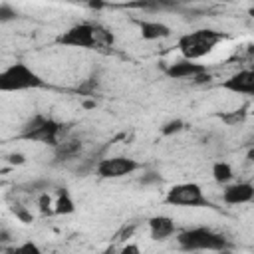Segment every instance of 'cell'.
Listing matches in <instances>:
<instances>
[{
  "instance_id": "cell-1",
  "label": "cell",
  "mask_w": 254,
  "mask_h": 254,
  "mask_svg": "<svg viewBox=\"0 0 254 254\" xmlns=\"http://www.w3.org/2000/svg\"><path fill=\"white\" fill-rule=\"evenodd\" d=\"M177 242L183 250L187 252H196V250H226L228 242L222 234L206 228V226H194L181 230L177 234Z\"/></svg>"
},
{
  "instance_id": "cell-2",
  "label": "cell",
  "mask_w": 254,
  "mask_h": 254,
  "mask_svg": "<svg viewBox=\"0 0 254 254\" xmlns=\"http://www.w3.org/2000/svg\"><path fill=\"white\" fill-rule=\"evenodd\" d=\"M222 40V34L210 28H202V30H194L190 34H185L179 38V50L183 54V58L187 60H200L206 54H210L214 50V46Z\"/></svg>"
},
{
  "instance_id": "cell-3",
  "label": "cell",
  "mask_w": 254,
  "mask_h": 254,
  "mask_svg": "<svg viewBox=\"0 0 254 254\" xmlns=\"http://www.w3.org/2000/svg\"><path fill=\"white\" fill-rule=\"evenodd\" d=\"M44 85L46 81L24 62H16L0 71V91H26Z\"/></svg>"
},
{
  "instance_id": "cell-4",
  "label": "cell",
  "mask_w": 254,
  "mask_h": 254,
  "mask_svg": "<svg viewBox=\"0 0 254 254\" xmlns=\"http://www.w3.org/2000/svg\"><path fill=\"white\" fill-rule=\"evenodd\" d=\"M64 127L46 117V115H34L32 119L26 121V125L22 127V133L20 137L22 139H28V141H36V143H46V145H52L56 147L60 143V135H62Z\"/></svg>"
},
{
  "instance_id": "cell-5",
  "label": "cell",
  "mask_w": 254,
  "mask_h": 254,
  "mask_svg": "<svg viewBox=\"0 0 254 254\" xmlns=\"http://www.w3.org/2000/svg\"><path fill=\"white\" fill-rule=\"evenodd\" d=\"M56 42L60 46H69V48H83V50H91L95 46H99L97 42V26L89 24V22H79L73 24L71 28H67L65 32H62Z\"/></svg>"
},
{
  "instance_id": "cell-6",
  "label": "cell",
  "mask_w": 254,
  "mask_h": 254,
  "mask_svg": "<svg viewBox=\"0 0 254 254\" xmlns=\"http://www.w3.org/2000/svg\"><path fill=\"white\" fill-rule=\"evenodd\" d=\"M165 202L167 204H173V206H210L200 185L196 183H179V185H173L169 190H167V196H165Z\"/></svg>"
},
{
  "instance_id": "cell-7",
  "label": "cell",
  "mask_w": 254,
  "mask_h": 254,
  "mask_svg": "<svg viewBox=\"0 0 254 254\" xmlns=\"http://www.w3.org/2000/svg\"><path fill=\"white\" fill-rule=\"evenodd\" d=\"M141 165L131 159V157H123V155H117V157H107V159H101L95 167L97 175L101 179H121V177H127L131 173H135Z\"/></svg>"
},
{
  "instance_id": "cell-8",
  "label": "cell",
  "mask_w": 254,
  "mask_h": 254,
  "mask_svg": "<svg viewBox=\"0 0 254 254\" xmlns=\"http://www.w3.org/2000/svg\"><path fill=\"white\" fill-rule=\"evenodd\" d=\"M222 89L238 95H254V65L226 77L222 81Z\"/></svg>"
},
{
  "instance_id": "cell-9",
  "label": "cell",
  "mask_w": 254,
  "mask_h": 254,
  "mask_svg": "<svg viewBox=\"0 0 254 254\" xmlns=\"http://www.w3.org/2000/svg\"><path fill=\"white\" fill-rule=\"evenodd\" d=\"M204 71H206L204 64H196V60H187V58H183L179 62H173L165 67V73L171 79H187V77L194 79Z\"/></svg>"
},
{
  "instance_id": "cell-10",
  "label": "cell",
  "mask_w": 254,
  "mask_h": 254,
  "mask_svg": "<svg viewBox=\"0 0 254 254\" xmlns=\"http://www.w3.org/2000/svg\"><path fill=\"white\" fill-rule=\"evenodd\" d=\"M222 200L226 204H248V202H254V185L252 183L226 185L224 190H222Z\"/></svg>"
},
{
  "instance_id": "cell-11",
  "label": "cell",
  "mask_w": 254,
  "mask_h": 254,
  "mask_svg": "<svg viewBox=\"0 0 254 254\" xmlns=\"http://www.w3.org/2000/svg\"><path fill=\"white\" fill-rule=\"evenodd\" d=\"M175 232H177V226L171 216L159 214L149 220V234L153 240H167V238L175 236Z\"/></svg>"
},
{
  "instance_id": "cell-12",
  "label": "cell",
  "mask_w": 254,
  "mask_h": 254,
  "mask_svg": "<svg viewBox=\"0 0 254 254\" xmlns=\"http://www.w3.org/2000/svg\"><path fill=\"white\" fill-rule=\"evenodd\" d=\"M139 30H141V38L143 40H163V38H169L171 36V28L163 22H157V20H143L139 22Z\"/></svg>"
},
{
  "instance_id": "cell-13",
  "label": "cell",
  "mask_w": 254,
  "mask_h": 254,
  "mask_svg": "<svg viewBox=\"0 0 254 254\" xmlns=\"http://www.w3.org/2000/svg\"><path fill=\"white\" fill-rule=\"evenodd\" d=\"M232 177H234L232 167H230L226 161H216V163L212 165V179H214V183H218V185H228V183L232 181Z\"/></svg>"
},
{
  "instance_id": "cell-14",
  "label": "cell",
  "mask_w": 254,
  "mask_h": 254,
  "mask_svg": "<svg viewBox=\"0 0 254 254\" xmlns=\"http://www.w3.org/2000/svg\"><path fill=\"white\" fill-rule=\"evenodd\" d=\"M73 210H75V202H73L71 194L65 189H62L58 192V198H56V204H54V212L56 214H71Z\"/></svg>"
},
{
  "instance_id": "cell-15",
  "label": "cell",
  "mask_w": 254,
  "mask_h": 254,
  "mask_svg": "<svg viewBox=\"0 0 254 254\" xmlns=\"http://www.w3.org/2000/svg\"><path fill=\"white\" fill-rule=\"evenodd\" d=\"M79 151H81V145L77 141H60L56 145L58 159H71V157L79 155Z\"/></svg>"
},
{
  "instance_id": "cell-16",
  "label": "cell",
  "mask_w": 254,
  "mask_h": 254,
  "mask_svg": "<svg viewBox=\"0 0 254 254\" xmlns=\"http://www.w3.org/2000/svg\"><path fill=\"white\" fill-rule=\"evenodd\" d=\"M16 18H18L16 8H12L8 2H2V4H0V22H2V24H8V22H12V20H16Z\"/></svg>"
},
{
  "instance_id": "cell-17",
  "label": "cell",
  "mask_w": 254,
  "mask_h": 254,
  "mask_svg": "<svg viewBox=\"0 0 254 254\" xmlns=\"http://www.w3.org/2000/svg\"><path fill=\"white\" fill-rule=\"evenodd\" d=\"M183 127H185L183 119H173V121L165 123L161 131H163V135H173V133H179V131H183Z\"/></svg>"
},
{
  "instance_id": "cell-18",
  "label": "cell",
  "mask_w": 254,
  "mask_h": 254,
  "mask_svg": "<svg viewBox=\"0 0 254 254\" xmlns=\"http://www.w3.org/2000/svg\"><path fill=\"white\" fill-rule=\"evenodd\" d=\"M16 252L40 254V246H38V244H34V242H24V244H20V246H16V248H14V254H16Z\"/></svg>"
},
{
  "instance_id": "cell-19",
  "label": "cell",
  "mask_w": 254,
  "mask_h": 254,
  "mask_svg": "<svg viewBox=\"0 0 254 254\" xmlns=\"http://www.w3.org/2000/svg\"><path fill=\"white\" fill-rule=\"evenodd\" d=\"M50 206H52V198H50V194L46 192V194L40 196V208H42V212H52L54 208H50Z\"/></svg>"
},
{
  "instance_id": "cell-20",
  "label": "cell",
  "mask_w": 254,
  "mask_h": 254,
  "mask_svg": "<svg viewBox=\"0 0 254 254\" xmlns=\"http://www.w3.org/2000/svg\"><path fill=\"white\" fill-rule=\"evenodd\" d=\"M16 216H18L22 222H32V214H28L24 208H16Z\"/></svg>"
},
{
  "instance_id": "cell-21",
  "label": "cell",
  "mask_w": 254,
  "mask_h": 254,
  "mask_svg": "<svg viewBox=\"0 0 254 254\" xmlns=\"http://www.w3.org/2000/svg\"><path fill=\"white\" fill-rule=\"evenodd\" d=\"M87 4H89L91 8H101V6H103V2H101V0H89Z\"/></svg>"
},
{
  "instance_id": "cell-22",
  "label": "cell",
  "mask_w": 254,
  "mask_h": 254,
  "mask_svg": "<svg viewBox=\"0 0 254 254\" xmlns=\"http://www.w3.org/2000/svg\"><path fill=\"white\" fill-rule=\"evenodd\" d=\"M246 54H248V58H252V60H254V44H250V46L246 48Z\"/></svg>"
},
{
  "instance_id": "cell-23",
  "label": "cell",
  "mask_w": 254,
  "mask_h": 254,
  "mask_svg": "<svg viewBox=\"0 0 254 254\" xmlns=\"http://www.w3.org/2000/svg\"><path fill=\"white\" fill-rule=\"evenodd\" d=\"M22 161H24L22 155H12V163H22Z\"/></svg>"
},
{
  "instance_id": "cell-24",
  "label": "cell",
  "mask_w": 254,
  "mask_h": 254,
  "mask_svg": "<svg viewBox=\"0 0 254 254\" xmlns=\"http://www.w3.org/2000/svg\"><path fill=\"white\" fill-rule=\"evenodd\" d=\"M123 252H139V248L137 246H125Z\"/></svg>"
},
{
  "instance_id": "cell-25",
  "label": "cell",
  "mask_w": 254,
  "mask_h": 254,
  "mask_svg": "<svg viewBox=\"0 0 254 254\" xmlns=\"http://www.w3.org/2000/svg\"><path fill=\"white\" fill-rule=\"evenodd\" d=\"M248 14H250V16H252V18H254V6H252V8H250V10H248Z\"/></svg>"
},
{
  "instance_id": "cell-26",
  "label": "cell",
  "mask_w": 254,
  "mask_h": 254,
  "mask_svg": "<svg viewBox=\"0 0 254 254\" xmlns=\"http://www.w3.org/2000/svg\"><path fill=\"white\" fill-rule=\"evenodd\" d=\"M65 2H83V0H65Z\"/></svg>"
},
{
  "instance_id": "cell-27",
  "label": "cell",
  "mask_w": 254,
  "mask_h": 254,
  "mask_svg": "<svg viewBox=\"0 0 254 254\" xmlns=\"http://www.w3.org/2000/svg\"><path fill=\"white\" fill-rule=\"evenodd\" d=\"M224 2H232V0H224Z\"/></svg>"
}]
</instances>
